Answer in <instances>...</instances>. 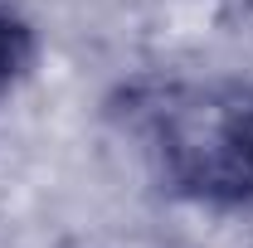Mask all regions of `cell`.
Wrapping results in <instances>:
<instances>
[{"label": "cell", "mask_w": 253, "mask_h": 248, "mask_svg": "<svg viewBox=\"0 0 253 248\" xmlns=\"http://www.w3.org/2000/svg\"><path fill=\"white\" fill-rule=\"evenodd\" d=\"M25 63H30V30L10 15V5L0 0V93L25 73Z\"/></svg>", "instance_id": "obj_2"}, {"label": "cell", "mask_w": 253, "mask_h": 248, "mask_svg": "<svg viewBox=\"0 0 253 248\" xmlns=\"http://www.w3.org/2000/svg\"><path fill=\"white\" fill-rule=\"evenodd\" d=\"M126 131L161 185L210 209L253 205V88L229 78H146L126 93Z\"/></svg>", "instance_id": "obj_1"}]
</instances>
